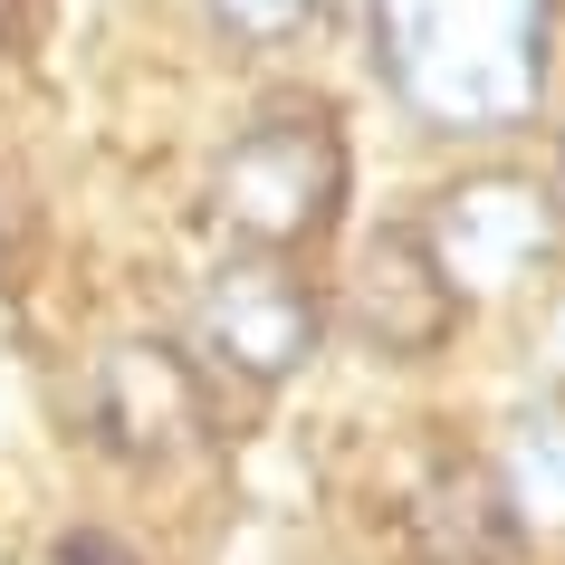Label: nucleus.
<instances>
[{"label": "nucleus", "mask_w": 565, "mask_h": 565, "mask_svg": "<svg viewBox=\"0 0 565 565\" xmlns=\"http://www.w3.org/2000/svg\"><path fill=\"white\" fill-rule=\"evenodd\" d=\"M384 77L441 135H508L546 96V0H384Z\"/></svg>", "instance_id": "f257e3e1"}, {"label": "nucleus", "mask_w": 565, "mask_h": 565, "mask_svg": "<svg viewBox=\"0 0 565 565\" xmlns=\"http://www.w3.org/2000/svg\"><path fill=\"white\" fill-rule=\"evenodd\" d=\"M345 182H355L345 125L327 106H278L211 163V221L231 231V249L307 259L345 221Z\"/></svg>", "instance_id": "f03ea898"}, {"label": "nucleus", "mask_w": 565, "mask_h": 565, "mask_svg": "<svg viewBox=\"0 0 565 565\" xmlns=\"http://www.w3.org/2000/svg\"><path fill=\"white\" fill-rule=\"evenodd\" d=\"M317 345H327V298L278 249H231L202 278V298H192V364L231 374L249 393L298 384L307 364H317Z\"/></svg>", "instance_id": "7ed1b4c3"}, {"label": "nucleus", "mask_w": 565, "mask_h": 565, "mask_svg": "<svg viewBox=\"0 0 565 565\" xmlns=\"http://www.w3.org/2000/svg\"><path fill=\"white\" fill-rule=\"evenodd\" d=\"M211 431V374L173 335H116L87 364V441L125 470H163Z\"/></svg>", "instance_id": "20e7f679"}, {"label": "nucleus", "mask_w": 565, "mask_h": 565, "mask_svg": "<svg viewBox=\"0 0 565 565\" xmlns=\"http://www.w3.org/2000/svg\"><path fill=\"white\" fill-rule=\"evenodd\" d=\"M556 231L565 211L546 182H518V173H470L450 182L422 239H431V259L450 268V288L460 298H508V288H527L536 268L556 259Z\"/></svg>", "instance_id": "39448f33"}, {"label": "nucleus", "mask_w": 565, "mask_h": 565, "mask_svg": "<svg viewBox=\"0 0 565 565\" xmlns=\"http://www.w3.org/2000/svg\"><path fill=\"white\" fill-rule=\"evenodd\" d=\"M470 298L450 288V268L431 259L422 221H384V231L355 249V278H345V335H355L374 364H431L460 335Z\"/></svg>", "instance_id": "423d86ee"}, {"label": "nucleus", "mask_w": 565, "mask_h": 565, "mask_svg": "<svg viewBox=\"0 0 565 565\" xmlns=\"http://www.w3.org/2000/svg\"><path fill=\"white\" fill-rule=\"evenodd\" d=\"M403 556L413 565H518L527 556V518L508 499L499 460L441 450V460L403 489Z\"/></svg>", "instance_id": "0eeeda50"}, {"label": "nucleus", "mask_w": 565, "mask_h": 565, "mask_svg": "<svg viewBox=\"0 0 565 565\" xmlns=\"http://www.w3.org/2000/svg\"><path fill=\"white\" fill-rule=\"evenodd\" d=\"M508 499H518V518H565V403H536L527 422H518V460H508Z\"/></svg>", "instance_id": "6e6552de"}, {"label": "nucleus", "mask_w": 565, "mask_h": 565, "mask_svg": "<svg viewBox=\"0 0 565 565\" xmlns=\"http://www.w3.org/2000/svg\"><path fill=\"white\" fill-rule=\"evenodd\" d=\"M58 565H145V556H135L116 527H67L58 536Z\"/></svg>", "instance_id": "1a4fd4ad"}, {"label": "nucleus", "mask_w": 565, "mask_h": 565, "mask_svg": "<svg viewBox=\"0 0 565 565\" xmlns=\"http://www.w3.org/2000/svg\"><path fill=\"white\" fill-rule=\"evenodd\" d=\"M298 10H307V0H221V20H231V30H249V39H278Z\"/></svg>", "instance_id": "9d476101"}, {"label": "nucleus", "mask_w": 565, "mask_h": 565, "mask_svg": "<svg viewBox=\"0 0 565 565\" xmlns=\"http://www.w3.org/2000/svg\"><path fill=\"white\" fill-rule=\"evenodd\" d=\"M546 192H556V211H565V125H556V182H546Z\"/></svg>", "instance_id": "9b49d317"}, {"label": "nucleus", "mask_w": 565, "mask_h": 565, "mask_svg": "<svg viewBox=\"0 0 565 565\" xmlns=\"http://www.w3.org/2000/svg\"><path fill=\"white\" fill-rule=\"evenodd\" d=\"M10 10H20V0H0V20H10Z\"/></svg>", "instance_id": "f8f14e48"}]
</instances>
